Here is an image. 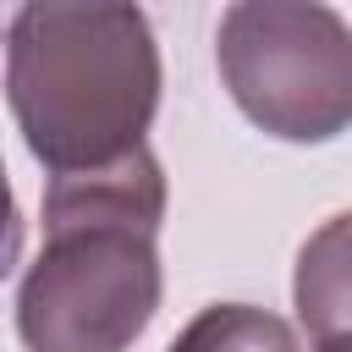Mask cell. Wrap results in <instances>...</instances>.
I'll use <instances>...</instances> for the list:
<instances>
[{"label":"cell","instance_id":"obj_5","mask_svg":"<svg viewBox=\"0 0 352 352\" xmlns=\"http://www.w3.org/2000/svg\"><path fill=\"white\" fill-rule=\"evenodd\" d=\"M170 352H302V346L280 314L248 302H214L170 341Z\"/></svg>","mask_w":352,"mask_h":352},{"label":"cell","instance_id":"obj_4","mask_svg":"<svg viewBox=\"0 0 352 352\" xmlns=\"http://www.w3.org/2000/svg\"><path fill=\"white\" fill-rule=\"evenodd\" d=\"M292 302H297V319L314 341L352 336V209L330 214L297 248Z\"/></svg>","mask_w":352,"mask_h":352},{"label":"cell","instance_id":"obj_3","mask_svg":"<svg viewBox=\"0 0 352 352\" xmlns=\"http://www.w3.org/2000/svg\"><path fill=\"white\" fill-rule=\"evenodd\" d=\"M214 66L236 110L280 143H330L352 126V28L324 0H236Z\"/></svg>","mask_w":352,"mask_h":352},{"label":"cell","instance_id":"obj_6","mask_svg":"<svg viewBox=\"0 0 352 352\" xmlns=\"http://www.w3.org/2000/svg\"><path fill=\"white\" fill-rule=\"evenodd\" d=\"M314 352H352V336H330V341H319Z\"/></svg>","mask_w":352,"mask_h":352},{"label":"cell","instance_id":"obj_2","mask_svg":"<svg viewBox=\"0 0 352 352\" xmlns=\"http://www.w3.org/2000/svg\"><path fill=\"white\" fill-rule=\"evenodd\" d=\"M6 99L50 176L143 148L160 110V44L138 0H22L6 38Z\"/></svg>","mask_w":352,"mask_h":352},{"label":"cell","instance_id":"obj_1","mask_svg":"<svg viewBox=\"0 0 352 352\" xmlns=\"http://www.w3.org/2000/svg\"><path fill=\"white\" fill-rule=\"evenodd\" d=\"M165 176L148 143L116 165L50 176L44 242L16 286L33 352H126L160 308Z\"/></svg>","mask_w":352,"mask_h":352}]
</instances>
